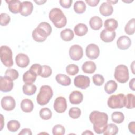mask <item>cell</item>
Returning a JSON list of instances; mask_svg holds the SVG:
<instances>
[{"instance_id": "1", "label": "cell", "mask_w": 135, "mask_h": 135, "mask_svg": "<svg viewBox=\"0 0 135 135\" xmlns=\"http://www.w3.org/2000/svg\"><path fill=\"white\" fill-rule=\"evenodd\" d=\"M89 120L93 125V129L97 134L103 133L108 124V115L105 112L98 111L91 112Z\"/></svg>"}, {"instance_id": "2", "label": "cell", "mask_w": 135, "mask_h": 135, "mask_svg": "<svg viewBox=\"0 0 135 135\" xmlns=\"http://www.w3.org/2000/svg\"><path fill=\"white\" fill-rule=\"evenodd\" d=\"M52 28L49 23L45 22L40 23L32 32L33 40L37 42H43L52 33Z\"/></svg>"}, {"instance_id": "3", "label": "cell", "mask_w": 135, "mask_h": 135, "mask_svg": "<svg viewBox=\"0 0 135 135\" xmlns=\"http://www.w3.org/2000/svg\"><path fill=\"white\" fill-rule=\"evenodd\" d=\"M49 17L56 28H61L66 24V17L63 11L59 8H52L49 12Z\"/></svg>"}, {"instance_id": "4", "label": "cell", "mask_w": 135, "mask_h": 135, "mask_svg": "<svg viewBox=\"0 0 135 135\" xmlns=\"http://www.w3.org/2000/svg\"><path fill=\"white\" fill-rule=\"evenodd\" d=\"M53 95V90L51 86L47 85H42L40 89L38 94L37 95L36 101L40 105L47 104L51 99Z\"/></svg>"}, {"instance_id": "5", "label": "cell", "mask_w": 135, "mask_h": 135, "mask_svg": "<svg viewBox=\"0 0 135 135\" xmlns=\"http://www.w3.org/2000/svg\"><path fill=\"white\" fill-rule=\"evenodd\" d=\"M0 56L2 63L6 67L10 68L14 64L12 50L6 45H3L0 48Z\"/></svg>"}, {"instance_id": "6", "label": "cell", "mask_w": 135, "mask_h": 135, "mask_svg": "<svg viewBox=\"0 0 135 135\" xmlns=\"http://www.w3.org/2000/svg\"><path fill=\"white\" fill-rule=\"evenodd\" d=\"M114 76L119 83H126L129 79V73L127 66L123 64L118 65L115 69Z\"/></svg>"}, {"instance_id": "7", "label": "cell", "mask_w": 135, "mask_h": 135, "mask_svg": "<svg viewBox=\"0 0 135 135\" xmlns=\"http://www.w3.org/2000/svg\"><path fill=\"white\" fill-rule=\"evenodd\" d=\"M124 94L119 93L112 95L108 98L107 104L111 109H121L124 107Z\"/></svg>"}, {"instance_id": "8", "label": "cell", "mask_w": 135, "mask_h": 135, "mask_svg": "<svg viewBox=\"0 0 135 135\" xmlns=\"http://www.w3.org/2000/svg\"><path fill=\"white\" fill-rule=\"evenodd\" d=\"M83 55L82 47L78 44L72 45L69 49V55L73 61H79L82 59Z\"/></svg>"}, {"instance_id": "9", "label": "cell", "mask_w": 135, "mask_h": 135, "mask_svg": "<svg viewBox=\"0 0 135 135\" xmlns=\"http://www.w3.org/2000/svg\"><path fill=\"white\" fill-rule=\"evenodd\" d=\"M90 78L84 75H78L74 79V85L81 89H86L90 86Z\"/></svg>"}, {"instance_id": "10", "label": "cell", "mask_w": 135, "mask_h": 135, "mask_svg": "<svg viewBox=\"0 0 135 135\" xmlns=\"http://www.w3.org/2000/svg\"><path fill=\"white\" fill-rule=\"evenodd\" d=\"M14 86L13 80L6 76L0 77V90L3 92L12 91Z\"/></svg>"}, {"instance_id": "11", "label": "cell", "mask_w": 135, "mask_h": 135, "mask_svg": "<svg viewBox=\"0 0 135 135\" xmlns=\"http://www.w3.org/2000/svg\"><path fill=\"white\" fill-rule=\"evenodd\" d=\"M53 108L54 110L59 113L64 112L67 109L66 100L63 97H57L54 102Z\"/></svg>"}, {"instance_id": "12", "label": "cell", "mask_w": 135, "mask_h": 135, "mask_svg": "<svg viewBox=\"0 0 135 135\" xmlns=\"http://www.w3.org/2000/svg\"><path fill=\"white\" fill-rule=\"evenodd\" d=\"M85 53L89 59L91 60L96 59L99 57L100 54L99 47L95 44H89L86 47Z\"/></svg>"}, {"instance_id": "13", "label": "cell", "mask_w": 135, "mask_h": 135, "mask_svg": "<svg viewBox=\"0 0 135 135\" xmlns=\"http://www.w3.org/2000/svg\"><path fill=\"white\" fill-rule=\"evenodd\" d=\"M2 108L7 111L13 110L16 105L14 99L11 96H5L2 98L1 101Z\"/></svg>"}, {"instance_id": "14", "label": "cell", "mask_w": 135, "mask_h": 135, "mask_svg": "<svg viewBox=\"0 0 135 135\" xmlns=\"http://www.w3.org/2000/svg\"><path fill=\"white\" fill-rule=\"evenodd\" d=\"M131 44L130 38L126 35L121 36L118 38L117 41V45L118 48L120 50H125L130 47Z\"/></svg>"}, {"instance_id": "15", "label": "cell", "mask_w": 135, "mask_h": 135, "mask_svg": "<svg viewBox=\"0 0 135 135\" xmlns=\"http://www.w3.org/2000/svg\"><path fill=\"white\" fill-rule=\"evenodd\" d=\"M15 62L16 65L21 68L27 67L30 63L28 56L24 53H18L15 57Z\"/></svg>"}, {"instance_id": "16", "label": "cell", "mask_w": 135, "mask_h": 135, "mask_svg": "<svg viewBox=\"0 0 135 135\" xmlns=\"http://www.w3.org/2000/svg\"><path fill=\"white\" fill-rule=\"evenodd\" d=\"M33 10V5L30 1H23L22 3L20 13L24 16H27L31 14Z\"/></svg>"}, {"instance_id": "17", "label": "cell", "mask_w": 135, "mask_h": 135, "mask_svg": "<svg viewBox=\"0 0 135 135\" xmlns=\"http://www.w3.org/2000/svg\"><path fill=\"white\" fill-rule=\"evenodd\" d=\"M116 33L115 31H109L105 29L103 30L100 33V38L102 41L105 43L112 42L115 38Z\"/></svg>"}, {"instance_id": "18", "label": "cell", "mask_w": 135, "mask_h": 135, "mask_svg": "<svg viewBox=\"0 0 135 135\" xmlns=\"http://www.w3.org/2000/svg\"><path fill=\"white\" fill-rule=\"evenodd\" d=\"M6 2L8 4V9L11 13L13 14L20 13L22 2L18 0H8L6 1Z\"/></svg>"}, {"instance_id": "19", "label": "cell", "mask_w": 135, "mask_h": 135, "mask_svg": "<svg viewBox=\"0 0 135 135\" xmlns=\"http://www.w3.org/2000/svg\"><path fill=\"white\" fill-rule=\"evenodd\" d=\"M83 99V94L79 91H74L69 95V101L72 104H79L82 102Z\"/></svg>"}, {"instance_id": "20", "label": "cell", "mask_w": 135, "mask_h": 135, "mask_svg": "<svg viewBox=\"0 0 135 135\" xmlns=\"http://www.w3.org/2000/svg\"><path fill=\"white\" fill-rule=\"evenodd\" d=\"M99 11L102 15L104 16H109L112 14L113 8L111 4L106 2L101 4L99 7Z\"/></svg>"}, {"instance_id": "21", "label": "cell", "mask_w": 135, "mask_h": 135, "mask_svg": "<svg viewBox=\"0 0 135 135\" xmlns=\"http://www.w3.org/2000/svg\"><path fill=\"white\" fill-rule=\"evenodd\" d=\"M21 110L26 113L31 112L34 109V104L32 100L28 99H24L21 102Z\"/></svg>"}, {"instance_id": "22", "label": "cell", "mask_w": 135, "mask_h": 135, "mask_svg": "<svg viewBox=\"0 0 135 135\" xmlns=\"http://www.w3.org/2000/svg\"><path fill=\"white\" fill-rule=\"evenodd\" d=\"M89 24L92 30H99L102 26V20L100 17L94 16L90 18Z\"/></svg>"}, {"instance_id": "23", "label": "cell", "mask_w": 135, "mask_h": 135, "mask_svg": "<svg viewBox=\"0 0 135 135\" xmlns=\"http://www.w3.org/2000/svg\"><path fill=\"white\" fill-rule=\"evenodd\" d=\"M96 64L94 62L91 61H88L84 62L82 66V70L83 72L92 74L96 70Z\"/></svg>"}, {"instance_id": "24", "label": "cell", "mask_w": 135, "mask_h": 135, "mask_svg": "<svg viewBox=\"0 0 135 135\" xmlns=\"http://www.w3.org/2000/svg\"><path fill=\"white\" fill-rule=\"evenodd\" d=\"M55 80L58 83L63 86H69L71 84V80L69 76L64 74H58L55 76Z\"/></svg>"}, {"instance_id": "25", "label": "cell", "mask_w": 135, "mask_h": 135, "mask_svg": "<svg viewBox=\"0 0 135 135\" xmlns=\"http://www.w3.org/2000/svg\"><path fill=\"white\" fill-rule=\"evenodd\" d=\"M88 31L87 26L83 23H79L75 26L74 32L78 36H82L85 35Z\"/></svg>"}, {"instance_id": "26", "label": "cell", "mask_w": 135, "mask_h": 135, "mask_svg": "<svg viewBox=\"0 0 135 135\" xmlns=\"http://www.w3.org/2000/svg\"><path fill=\"white\" fill-rule=\"evenodd\" d=\"M105 29L109 31H115L118 26L117 21L114 18H109L105 21L104 23Z\"/></svg>"}, {"instance_id": "27", "label": "cell", "mask_w": 135, "mask_h": 135, "mask_svg": "<svg viewBox=\"0 0 135 135\" xmlns=\"http://www.w3.org/2000/svg\"><path fill=\"white\" fill-rule=\"evenodd\" d=\"M135 96L132 93L127 94L125 96L124 107L127 109H133L135 107Z\"/></svg>"}, {"instance_id": "28", "label": "cell", "mask_w": 135, "mask_h": 135, "mask_svg": "<svg viewBox=\"0 0 135 135\" xmlns=\"http://www.w3.org/2000/svg\"><path fill=\"white\" fill-rule=\"evenodd\" d=\"M23 92L27 95H32L36 91L37 88L33 83H25L23 86Z\"/></svg>"}, {"instance_id": "29", "label": "cell", "mask_w": 135, "mask_h": 135, "mask_svg": "<svg viewBox=\"0 0 135 135\" xmlns=\"http://www.w3.org/2000/svg\"><path fill=\"white\" fill-rule=\"evenodd\" d=\"M73 32L70 28H65L62 30L60 33L61 38L64 41H70L74 37Z\"/></svg>"}, {"instance_id": "30", "label": "cell", "mask_w": 135, "mask_h": 135, "mask_svg": "<svg viewBox=\"0 0 135 135\" xmlns=\"http://www.w3.org/2000/svg\"><path fill=\"white\" fill-rule=\"evenodd\" d=\"M118 84L114 80L108 81L104 85V90L108 94L114 93L117 89Z\"/></svg>"}, {"instance_id": "31", "label": "cell", "mask_w": 135, "mask_h": 135, "mask_svg": "<svg viewBox=\"0 0 135 135\" xmlns=\"http://www.w3.org/2000/svg\"><path fill=\"white\" fill-rule=\"evenodd\" d=\"M119 131L118 128L114 123H110L107 124L104 132V135H115L118 133Z\"/></svg>"}, {"instance_id": "32", "label": "cell", "mask_w": 135, "mask_h": 135, "mask_svg": "<svg viewBox=\"0 0 135 135\" xmlns=\"http://www.w3.org/2000/svg\"><path fill=\"white\" fill-rule=\"evenodd\" d=\"M86 8V5L83 1H77L74 4L73 8L77 14L83 13L85 11Z\"/></svg>"}, {"instance_id": "33", "label": "cell", "mask_w": 135, "mask_h": 135, "mask_svg": "<svg viewBox=\"0 0 135 135\" xmlns=\"http://www.w3.org/2000/svg\"><path fill=\"white\" fill-rule=\"evenodd\" d=\"M37 76L30 72L29 70L26 71L23 75V81L25 83H33L36 79Z\"/></svg>"}, {"instance_id": "34", "label": "cell", "mask_w": 135, "mask_h": 135, "mask_svg": "<svg viewBox=\"0 0 135 135\" xmlns=\"http://www.w3.org/2000/svg\"><path fill=\"white\" fill-rule=\"evenodd\" d=\"M112 121L118 124L121 123L124 120V115L123 113L120 111L113 112L111 114Z\"/></svg>"}, {"instance_id": "35", "label": "cell", "mask_w": 135, "mask_h": 135, "mask_svg": "<svg viewBox=\"0 0 135 135\" xmlns=\"http://www.w3.org/2000/svg\"><path fill=\"white\" fill-rule=\"evenodd\" d=\"M134 23L135 19L134 18H131L128 21L124 27V31L126 34L128 35H132L134 33Z\"/></svg>"}, {"instance_id": "36", "label": "cell", "mask_w": 135, "mask_h": 135, "mask_svg": "<svg viewBox=\"0 0 135 135\" xmlns=\"http://www.w3.org/2000/svg\"><path fill=\"white\" fill-rule=\"evenodd\" d=\"M40 117L44 120L50 119L52 116V112L51 110L48 108H43L40 110Z\"/></svg>"}, {"instance_id": "37", "label": "cell", "mask_w": 135, "mask_h": 135, "mask_svg": "<svg viewBox=\"0 0 135 135\" xmlns=\"http://www.w3.org/2000/svg\"><path fill=\"white\" fill-rule=\"evenodd\" d=\"M20 127V122L15 120H12L8 122L7 124V128L11 132H16Z\"/></svg>"}, {"instance_id": "38", "label": "cell", "mask_w": 135, "mask_h": 135, "mask_svg": "<svg viewBox=\"0 0 135 135\" xmlns=\"http://www.w3.org/2000/svg\"><path fill=\"white\" fill-rule=\"evenodd\" d=\"M81 114V111L78 107H72L69 111V115L70 117L75 119L79 118Z\"/></svg>"}, {"instance_id": "39", "label": "cell", "mask_w": 135, "mask_h": 135, "mask_svg": "<svg viewBox=\"0 0 135 135\" xmlns=\"http://www.w3.org/2000/svg\"><path fill=\"white\" fill-rule=\"evenodd\" d=\"M79 67L74 64H70L66 68V72L70 75H75L79 72Z\"/></svg>"}, {"instance_id": "40", "label": "cell", "mask_w": 135, "mask_h": 135, "mask_svg": "<svg viewBox=\"0 0 135 135\" xmlns=\"http://www.w3.org/2000/svg\"><path fill=\"white\" fill-rule=\"evenodd\" d=\"M5 75L7 77H9L14 81L18 78L19 73L18 71L15 69H8L5 71Z\"/></svg>"}, {"instance_id": "41", "label": "cell", "mask_w": 135, "mask_h": 135, "mask_svg": "<svg viewBox=\"0 0 135 135\" xmlns=\"http://www.w3.org/2000/svg\"><path fill=\"white\" fill-rule=\"evenodd\" d=\"M65 129L64 127L61 124L55 125L52 129L53 135H63L65 134Z\"/></svg>"}, {"instance_id": "42", "label": "cell", "mask_w": 135, "mask_h": 135, "mask_svg": "<svg viewBox=\"0 0 135 135\" xmlns=\"http://www.w3.org/2000/svg\"><path fill=\"white\" fill-rule=\"evenodd\" d=\"M92 81L95 85L101 86L104 82V78L100 74H95L92 76Z\"/></svg>"}, {"instance_id": "43", "label": "cell", "mask_w": 135, "mask_h": 135, "mask_svg": "<svg viewBox=\"0 0 135 135\" xmlns=\"http://www.w3.org/2000/svg\"><path fill=\"white\" fill-rule=\"evenodd\" d=\"M11 21L10 16L5 13H2L0 15V24L2 26L7 25Z\"/></svg>"}, {"instance_id": "44", "label": "cell", "mask_w": 135, "mask_h": 135, "mask_svg": "<svg viewBox=\"0 0 135 135\" xmlns=\"http://www.w3.org/2000/svg\"><path fill=\"white\" fill-rule=\"evenodd\" d=\"M42 70V66L40 64H33L30 68L29 71L36 75V76L37 75H40Z\"/></svg>"}, {"instance_id": "45", "label": "cell", "mask_w": 135, "mask_h": 135, "mask_svg": "<svg viewBox=\"0 0 135 135\" xmlns=\"http://www.w3.org/2000/svg\"><path fill=\"white\" fill-rule=\"evenodd\" d=\"M52 73V69L48 65H44L42 66V72L40 76L43 78H48L51 75Z\"/></svg>"}, {"instance_id": "46", "label": "cell", "mask_w": 135, "mask_h": 135, "mask_svg": "<svg viewBox=\"0 0 135 135\" xmlns=\"http://www.w3.org/2000/svg\"><path fill=\"white\" fill-rule=\"evenodd\" d=\"M59 3L62 7L64 8H69L72 3V0H60Z\"/></svg>"}, {"instance_id": "47", "label": "cell", "mask_w": 135, "mask_h": 135, "mask_svg": "<svg viewBox=\"0 0 135 135\" xmlns=\"http://www.w3.org/2000/svg\"><path fill=\"white\" fill-rule=\"evenodd\" d=\"M85 2L88 4V5L92 6V7H94L96 6L98 3L100 2L99 0H86Z\"/></svg>"}, {"instance_id": "48", "label": "cell", "mask_w": 135, "mask_h": 135, "mask_svg": "<svg viewBox=\"0 0 135 135\" xmlns=\"http://www.w3.org/2000/svg\"><path fill=\"white\" fill-rule=\"evenodd\" d=\"M19 135H25V134H27V135H31L32 134V131L31 129L29 128H24L23 129L18 133Z\"/></svg>"}, {"instance_id": "49", "label": "cell", "mask_w": 135, "mask_h": 135, "mask_svg": "<svg viewBox=\"0 0 135 135\" xmlns=\"http://www.w3.org/2000/svg\"><path fill=\"white\" fill-rule=\"evenodd\" d=\"M128 129L130 132L133 134L135 133V122L132 121L128 124Z\"/></svg>"}, {"instance_id": "50", "label": "cell", "mask_w": 135, "mask_h": 135, "mask_svg": "<svg viewBox=\"0 0 135 135\" xmlns=\"http://www.w3.org/2000/svg\"><path fill=\"white\" fill-rule=\"evenodd\" d=\"M134 82H135V78H132L129 82V87L132 90H135V87H134Z\"/></svg>"}, {"instance_id": "51", "label": "cell", "mask_w": 135, "mask_h": 135, "mask_svg": "<svg viewBox=\"0 0 135 135\" xmlns=\"http://www.w3.org/2000/svg\"><path fill=\"white\" fill-rule=\"evenodd\" d=\"M34 2L36 3L37 5H43L46 2V1H34Z\"/></svg>"}, {"instance_id": "52", "label": "cell", "mask_w": 135, "mask_h": 135, "mask_svg": "<svg viewBox=\"0 0 135 135\" xmlns=\"http://www.w3.org/2000/svg\"><path fill=\"white\" fill-rule=\"evenodd\" d=\"M82 134H93V133L90 130H86L85 132L82 133Z\"/></svg>"}, {"instance_id": "53", "label": "cell", "mask_w": 135, "mask_h": 135, "mask_svg": "<svg viewBox=\"0 0 135 135\" xmlns=\"http://www.w3.org/2000/svg\"><path fill=\"white\" fill-rule=\"evenodd\" d=\"M1 130H2L3 128V123H4V122H3V120H4V118H3V116L2 114H1Z\"/></svg>"}, {"instance_id": "54", "label": "cell", "mask_w": 135, "mask_h": 135, "mask_svg": "<svg viewBox=\"0 0 135 135\" xmlns=\"http://www.w3.org/2000/svg\"><path fill=\"white\" fill-rule=\"evenodd\" d=\"M107 2L109 3L110 4H115V3H117L118 2V1H109V0H108V1H107Z\"/></svg>"}, {"instance_id": "55", "label": "cell", "mask_w": 135, "mask_h": 135, "mask_svg": "<svg viewBox=\"0 0 135 135\" xmlns=\"http://www.w3.org/2000/svg\"><path fill=\"white\" fill-rule=\"evenodd\" d=\"M134 61H133V62L132 63V65H130V67H131V68L132 73H133V74H134V71H133V69L134 68Z\"/></svg>"}]
</instances>
